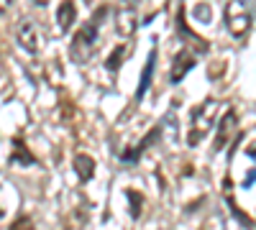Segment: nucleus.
I'll return each mask as SVG.
<instances>
[{
  "label": "nucleus",
  "mask_w": 256,
  "mask_h": 230,
  "mask_svg": "<svg viewBox=\"0 0 256 230\" xmlns=\"http://www.w3.org/2000/svg\"><path fill=\"white\" fill-rule=\"evenodd\" d=\"M34 5H38V8H44V5H49V0H31Z\"/></svg>",
  "instance_id": "obj_21"
},
{
  "label": "nucleus",
  "mask_w": 256,
  "mask_h": 230,
  "mask_svg": "<svg viewBox=\"0 0 256 230\" xmlns=\"http://www.w3.org/2000/svg\"><path fill=\"white\" fill-rule=\"evenodd\" d=\"M154 67H156V46L148 51V59H146V64H144L141 82H138V90H136V97H138V100L148 92V87H152V72H154Z\"/></svg>",
  "instance_id": "obj_10"
},
{
  "label": "nucleus",
  "mask_w": 256,
  "mask_h": 230,
  "mask_svg": "<svg viewBox=\"0 0 256 230\" xmlns=\"http://www.w3.org/2000/svg\"><path fill=\"white\" fill-rule=\"evenodd\" d=\"M162 136V125H156V128H152L146 136H144V141L141 143H136V146H131V149H123L120 151V161L123 164H136L138 159H141V154L148 149L152 143H156V138Z\"/></svg>",
  "instance_id": "obj_7"
},
{
  "label": "nucleus",
  "mask_w": 256,
  "mask_h": 230,
  "mask_svg": "<svg viewBox=\"0 0 256 230\" xmlns=\"http://www.w3.org/2000/svg\"><path fill=\"white\" fill-rule=\"evenodd\" d=\"M256 182V169H248V174H246V179H244V187H246V190H248V187Z\"/></svg>",
  "instance_id": "obj_19"
},
{
  "label": "nucleus",
  "mask_w": 256,
  "mask_h": 230,
  "mask_svg": "<svg viewBox=\"0 0 256 230\" xmlns=\"http://www.w3.org/2000/svg\"><path fill=\"white\" fill-rule=\"evenodd\" d=\"M3 215H6V210H3V207H0V218H3Z\"/></svg>",
  "instance_id": "obj_22"
},
{
  "label": "nucleus",
  "mask_w": 256,
  "mask_h": 230,
  "mask_svg": "<svg viewBox=\"0 0 256 230\" xmlns=\"http://www.w3.org/2000/svg\"><path fill=\"white\" fill-rule=\"evenodd\" d=\"M10 3H13V0H0V15H3V13L10 8Z\"/></svg>",
  "instance_id": "obj_20"
},
{
  "label": "nucleus",
  "mask_w": 256,
  "mask_h": 230,
  "mask_svg": "<svg viewBox=\"0 0 256 230\" xmlns=\"http://www.w3.org/2000/svg\"><path fill=\"white\" fill-rule=\"evenodd\" d=\"M105 13H108V8H100L95 13V18H90L84 26H80V31L72 36V44H70V56L72 61H77V64H84L98 49V38H100V26L105 20Z\"/></svg>",
  "instance_id": "obj_1"
},
{
  "label": "nucleus",
  "mask_w": 256,
  "mask_h": 230,
  "mask_svg": "<svg viewBox=\"0 0 256 230\" xmlns=\"http://www.w3.org/2000/svg\"><path fill=\"white\" fill-rule=\"evenodd\" d=\"M18 44L24 46L28 54H36L38 51V33H36V26L31 20H20L18 23Z\"/></svg>",
  "instance_id": "obj_8"
},
{
  "label": "nucleus",
  "mask_w": 256,
  "mask_h": 230,
  "mask_svg": "<svg viewBox=\"0 0 256 230\" xmlns=\"http://www.w3.org/2000/svg\"><path fill=\"white\" fill-rule=\"evenodd\" d=\"M128 200H131V215L138 218V215H141V200H144L141 192H134V190H131V192H128Z\"/></svg>",
  "instance_id": "obj_17"
},
{
  "label": "nucleus",
  "mask_w": 256,
  "mask_h": 230,
  "mask_svg": "<svg viewBox=\"0 0 256 230\" xmlns=\"http://www.w3.org/2000/svg\"><path fill=\"white\" fill-rule=\"evenodd\" d=\"M218 108H220V102L218 100H205L200 108L192 110V120H190V133H187V143L190 146H198L208 133L210 128L216 125V115H218Z\"/></svg>",
  "instance_id": "obj_2"
},
{
  "label": "nucleus",
  "mask_w": 256,
  "mask_h": 230,
  "mask_svg": "<svg viewBox=\"0 0 256 230\" xmlns=\"http://www.w3.org/2000/svg\"><path fill=\"white\" fill-rule=\"evenodd\" d=\"M13 149H16V154L10 156V161H18V164H34V156L26 151V146H24V141H20V138L13 141Z\"/></svg>",
  "instance_id": "obj_14"
},
{
  "label": "nucleus",
  "mask_w": 256,
  "mask_h": 230,
  "mask_svg": "<svg viewBox=\"0 0 256 230\" xmlns=\"http://www.w3.org/2000/svg\"><path fill=\"white\" fill-rule=\"evenodd\" d=\"M177 33H180V38L184 41V44H190V49H198L200 54L202 51H208V44L198 36V33H192L190 28H187V23H184V13L180 10V18H177Z\"/></svg>",
  "instance_id": "obj_9"
},
{
  "label": "nucleus",
  "mask_w": 256,
  "mask_h": 230,
  "mask_svg": "<svg viewBox=\"0 0 256 230\" xmlns=\"http://www.w3.org/2000/svg\"><path fill=\"white\" fill-rule=\"evenodd\" d=\"M126 51H128V46L126 44H120V46H116L113 51H110V56H108V61H105V69L108 72H118L120 69V64H123V56H126Z\"/></svg>",
  "instance_id": "obj_13"
},
{
  "label": "nucleus",
  "mask_w": 256,
  "mask_h": 230,
  "mask_svg": "<svg viewBox=\"0 0 256 230\" xmlns=\"http://www.w3.org/2000/svg\"><path fill=\"white\" fill-rule=\"evenodd\" d=\"M74 172H77V177L82 179V182H88L92 174H95V161L90 159V156H84V154H80V156H74Z\"/></svg>",
  "instance_id": "obj_12"
},
{
  "label": "nucleus",
  "mask_w": 256,
  "mask_h": 230,
  "mask_svg": "<svg viewBox=\"0 0 256 230\" xmlns=\"http://www.w3.org/2000/svg\"><path fill=\"white\" fill-rule=\"evenodd\" d=\"M177 115L174 113H169L166 118H164V123H162V128H166V136H169V141H174L177 138V123H172Z\"/></svg>",
  "instance_id": "obj_16"
},
{
  "label": "nucleus",
  "mask_w": 256,
  "mask_h": 230,
  "mask_svg": "<svg viewBox=\"0 0 256 230\" xmlns=\"http://www.w3.org/2000/svg\"><path fill=\"white\" fill-rule=\"evenodd\" d=\"M74 18H77L74 3H72V0H62V5H59V10H56V23H59V28H62V31H70L72 23H74Z\"/></svg>",
  "instance_id": "obj_11"
},
{
  "label": "nucleus",
  "mask_w": 256,
  "mask_h": 230,
  "mask_svg": "<svg viewBox=\"0 0 256 230\" xmlns=\"http://www.w3.org/2000/svg\"><path fill=\"white\" fill-rule=\"evenodd\" d=\"M236 128H238V115H236V110H228V113L218 120V133H216L212 151H223L226 146L236 138Z\"/></svg>",
  "instance_id": "obj_4"
},
{
  "label": "nucleus",
  "mask_w": 256,
  "mask_h": 230,
  "mask_svg": "<svg viewBox=\"0 0 256 230\" xmlns=\"http://www.w3.org/2000/svg\"><path fill=\"white\" fill-rule=\"evenodd\" d=\"M116 26H118L120 36H134L136 33L138 20H136V3L134 0H123L120 3V8L116 13Z\"/></svg>",
  "instance_id": "obj_6"
},
{
  "label": "nucleus",
  "mask_w": 256,
  "mask_h": 230,
  "mask_svg": "<svg viewBox=\"0 0 256 230\" xmlns=\"http://www.w3.org/2000/svg\"><path fill=\"white\" fill-rule=\"evenodd\" d=\"M226 26L233 36H246L248 28H251V13L248 8L241 3V0H230L226 5Z\"/></svg>",
  "instance_id": "obj_3"
},
{
  "label": "nucleus",
  "mask_w": 256,
  "mask_h": 230,
  "mask_svg": "<svg viewBox=\"0 0 256 230\" xmlns=\"http://www.w3.org/2000/svg\"><path fill=\"white\" fill-rule=\"evenodd\" d=\"M195 15H198V20L208 23V20H210V8H208V5H198V8H195Z\"/></svg>",
  "instance_id": "obj_18"
},
{
  "label": "nucleus",
  "mask_w": 256,
  "mask_h": 230,
  "mask_svg": "<svg viewBox=\"0 0 256 230\" xmlns=\"http://www.w3.org/2000/svg\"><path fill=\"white\" fill-rule=\"evenodd\" d=\"M8 230H36V228H34V220L28 215H20V218H16V223H10Z\"/></svg>",
  "instance_id": "obj_15"
},
{
  "label": "nucleus",
  "mask_w": 256,
  "mask_h": 230,
  "mask_svg": "<svg viewBox=\"0 0 256 230\" xmlns=\"http://www.w3.org/2000/svg\"><path fill=\"white\" fill-rule=\"evenodd\" d=\"M198 64V51L195 49H190V46H184L177 56H174V61H172V69H169V82L172 85H180V82L184 79V74Z\"/></svg>",
  "instance_id": "obj_5"
}]
</instances>
